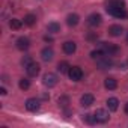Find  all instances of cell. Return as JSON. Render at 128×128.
<instances>
[{
  "label": "cell",
  "mask_w": 128,
  "mask_h": 128,
  "mask_svg": "<svg viewBox=\"0 0 128 128\" xmlns=\"http://www.w3.org/2000/svg\"><path fill=\"white\" fill-rule=\"evenodd\" d=\"M0 94H2V95H6L8 92H6V89H5V88H2V89H0Z\"/></svg>",
  "instance_id": "obj_27"
},
{
  "label": "cell",
  "mask_w": 128,
  "mask_h": 128,
  "mask_svg": "<svg viewBox=\"0 0 128 128\" xmlns=\"http://www.w3.org/2000/svg\"><path fill=\"white\" fill-rule=\"evenodd\" d=\"M35 23H36V15L27 14V15L24 17V24H26V26H33Z\"/></svg>",
  "instance_id": "obj_19"
},
{
  "label": "cell",
  "mask_w": 128,
  "mask_h": 128,
  "mask_svg": "<svg viewBox=\"0 0 128 128\" xmlns=\"http://www.w3.org/2000/svg\"><path fill=\"white\" fill-rule=\"evenodd\" d=\"M126 41H128V35H126Z\"/></svg>",
  "instance_id": "obj_29"
},
{
  "label": "cell",
  "mask_w": 128,
  "mask_h": 128,
  "mask_svg": "<svg viewBox=\"0 0 128 128\" xmlns=\"http://www.w3.org/2000/svg\"><path fill=\"white\" fill-rule=\"evenodd\" d=\"M106 104H107V107H108L110 112H116L118 107H119V100L118 98H108Z\"/></svg>",
  "instance_id": "obj_16"
},
{
  "label": "cell",
  "mask_w": 128,
  "mask_h": 128,
  "mask_svg": "<svg viewBox=\"0 0 128 128\" xmlns=\"http://www.w3.org/2000/svg\"><path fill=\"white\" fill-rule=\"evenodd\" d=\"M106 11H107L110 15L116 17V18H125V17H126L125 5H124L122 0H112V2L107 5Z\"/></svg>",
  "instance_id": "obj_1"
},
{
  "label": "cell",
  "mask_w": 128,
  "mask_h": 128,
  "mask_svg": "<svg viewBox=\"0 0 128 128\" xmlns=\"http://www.w3.org/2000/svg\"><path fill=\"white\" fill-rule=\"evenodd\" d=\"M122 32H124V29H122V26H119V24H113V26L108 27V33H110L112 36H120Z\"/></svg>",
  "instance_id": "obj_14"
},
{
  "label": "cell",
  "mask_w": 128,
  "mask_h": 128,
  "mask_svg": "<svg viewBox=\"0 0 128 128\" xmlns=\"http://www.w3.org/2000/svg\"><path fill=\"white\" fill-rule=\"evenodd\" d=\"M68 76L72 82H80L83 78V71L80 66H71L70 71H68Z\"/></svg>",
  "instance_id": "obj_4"
},
{
  "label": "cell",
  "mask_w": 128,
  "mask_h": 128,
  "mask_svg": "<svg viewBox=\"0 0 128 128\" xmlns=\"http://www.w3.org/2000/svg\"><path fill=\"white\" fill-rule=\"evenodd\" d=\"M83 120H86L88 124H95V122H96L95 116H92V114H84V116H83Z\"/></svg>",
  "instance_id": "obj_24"
},
{
  "label": "cell",
  "mask_w": 128,
  "mask_h": 128,
  "mask_svg": "<svg viewBox=\"0 0 128 128\" xmlns=\"http://www.w3.org/2000/svg\"><path fill=\"white\" fill-rule=\"evenodd\" d=\"M47 30L50 33H57V32H60V24H57V23H48Z\"/></svg>",
  "instance_id": "obj_21"
},
{
  "label": "cell",
  "mask_w": 128,
  "mask_h": 128,
  "mask_svg": "<svg viewBox=\"0 0 128 128\" xmlns=\"http://www.w3.org/2000/svg\"><path fill=\"white\" fill-rule=\"evenodd\" d=\"M68 104H70V98L68 96H60L59 98V106L60 107H68Z\"/></svg>",
  "instance_id": "obj_23"
},
{
  "label": "cell",
  "mask_w": 128,
  "mask_h": 128,
  "mask_svg": "<svg viewBox=\"0 0 128 128\" xmlns=\"http://www.w3.org/2000/svg\"><path fill=\"white\" fill-rule=\"evenodd\" d=\"M95 119H96V122H101V124H104V122H107L108 120V113L104 110V108H98L96 112H95Z\"/></svg>",
  "instance_id": "obj_9"
},
{
  "label": "cell",
  "mask_w": 128,
  "mask_h": 128,
  "mask_svg": "<svg viewBox=\"0 0 128 128\" xmlns=\"http://www.w3.org/2000/svg\"><path fill=\"white\" fill-rule=\"evenodd\" d=\"M29 47H30V39H29V38L21 36V38H18V39H17V48H18V50L26 51Z\"/></svg>",
  "instance_id": "obj_8"
},
{
  "label": "cell",
  "mask_w": 128,
  "mask_h": 128,
  "mask_svg": "<svg viewBox=\"0 0 128 128\" xmlns=\"http://www.w3.org/2000/svg\"><path fill=\"white\" fill-rule=\"evenodd\" d=\"M30 62H32V60H30V56H24V57H23V60H21V63L24 65V68H26V66L29 65Z\"/></svg>",
  "instance_id": "obj_26"
},
{
  "label": "cell",
  "mask_w": 128,
  "mask_h": 128,
  "mask_svg": "<svg viewBox=\"0 0 128 128\" xmlns=\"http://www.w3.org/2000/svg\"><path fill=\"white\" fill-rule=\"evenodd\" d=\"M70 68H71V66H70V63H68V62H60V63H59V66H57V70H59V72H60V74L68 72V71H70Z\"/></svg>",
  "instance_id": "obj_20"
},
{
  "label": "cell",
  "mask_w": 128,
  "mask_h": 128,
  "mask_svg": "<svg viewBox=\"0 0 128 128\" xmlns=\"http://www.w3.org/2000/svg\"><path fill=\"white\" fill-rule=\"evenodd\" d=\"M102 54H104V51H102V50H94V51L90 53L92 59H98V57H101Z\"/></svg>",
  "instance_id": "obj_25"
},
{
  "label": "cell",
  "mask_w": 128,
  "mask_h": 128,
  "mask_svg": "<svg viewBox=\"0 0 128 128\" xmlns=\"http://www.w3.org/2000/svg\"><path fill=\"white\" fill-rule=\"evenodd\" d=\"M104 86H106L108 90H113V89H116V88H118V80H116V78H113V77H107V78H106V82H104Z\"/></svg>",
  "instance_id": "obj_15"
},
{
  "label": "cell",
  "mask_w": 128,
  "mask_h": 128,
  "mask_svg": "<svg viewBox=\"0 0 128 128\" xmlns=\"http://www.w3.org/2000/svg\"><path fill=\"white\" fill-rule=\"evenodd\" d=\"M96 65H98V68H100V70H108V68H112V66H113V60L110 59V56L102 54L101 57H98V59H96Z\"/></svg>",
  "instance_id": "obj_2"
},
{
  "label": "cell",
  "mask_w": 128,
  "mask_h": 128,
  "mask_svg": "<svg viewBox=\"0 0 128 128\" xmlns=\"http://www.w3.org/2000/svg\"><path fill=\"white\" fill-rule=\"evenodd\" d=\"M29 88H30V82L27 78H21L20 80V89L21 90H27Z\"/></svg>",
  "instance_id": "obj_22"
},
{
  "label": "cell",
  "mask_w": 128,
  "mask_h": 128,
  "mask_svg": "<svg viewBox=\"0 0 128 128\" xmlns=\"http://www.w3.org/2000/svg\"><path fill=\"white\" fill-rule=\"evenodd\" d=\"M42 83L47 86V88H53L57 84V76L53 74V72H47L44 77H42Z\"/></svg>",
  "instance_id": "obj_5"
},
{
  "label": "cell",
  "mask_w": 128,
  "mask_h": 128,
  "mask_svg": "<svg viewBox=\"0 0 128 128\" xmlns=\"http://www.w3.org/2000/svg\"><path fill=\"white\" fill-rule=\"evenodd\" d=\"M21 26H23V21H21V20H18V18H12V20L9 21V27H11V29H14V30L21 29Z\"/></svg>",
  "instance_id": "obj_18"
},
{
  "label": "cell",
  "mask_w": 128,
  "mask_h": 128,
  "mask_svg": "<svg viewBox=\"0 0 128 128\" xmlns=\"http://www.w3.org/2000/svg\"><path fill=\"white\" fill-rule=\"evenodd\" d=\"M78 21H80V17H78L77 14H70V15L66 17V23H68V26H71V27L77 26Z\"/></svg>",
  "instance_id": "obj_17"
},
{
  "label": "cell",
  "mask_w": 128,
  "mask_h": 128,
  "mask_svg": "<svg viewBox=\"0 0 128 128\" xmlns=\"http://www.w3.org/2000/svg\"><path fill=\"white\" fill-rule=\"evenodd\" d=\"M94 101H95V98H94L92 94H84V95L80 98V104H82L83 107H90V106L94 104Z\"/></svg>",
  "instance_id": "obj_11"
},
{
  "label": "cell",
  "mask_w": 128,
  "mask_h": 128,
  "mask_svg": "<svg viewBox=\"0 0 128 128\" xmlns=\"http://www.w3.org/2000/svg\"><path fill=\"white\" fill-rule=\"evenodd\" d=\"M26 108H27L29 112H36V110L39 108V101H38L36 98H29V100L26 101Z\"/></svg>",
  "instance_id": "obj_12"
},
{
  "label": "cell",
  "mask_w": 128,
  "mask_h": 128,
  "mask_svg": "<svg viewBox=\"0 0 128 128\" xmlns=\"http://www.w3.org/2000/svg\"><path fill=\"white\" fill-rule=\"evenodd\" d=\"M53 56H54V51H53V48H50V47H45V48L41 51V57H42V60H45V62H50V60L53 59Z\"/></svg>",
  "instance_id": "obj_13"
},
{
  "label": "cell",
  "mask_w": 128,
  "mask_h": 128,
  "mask_svg": "<svg viewBox=\"0 0 128 128\" xmlns=\"http://www.w3.org/2000/svg\"><path fill=\"white\" fill-rule=\"evenodd\" d=\"M101 23H102V18H101L100 14H90V15L88 17V24H89L90 27H98Z\"/></svg>",
  "instance_id": "obj_7"
},
{
  "label": "cell",
  "mask_w": 128,
  "mask_h": 128,
  "mask_svg": "<svg viewBox=\"0 0 128 128\" xmlns=\"http://www.w3.org/2000/svg\"><path fill=\"white\" fill-rule=\"evenodd\" d=\"M26 71H27V76L29 77H36L41 71V66H39V63L36 62H30L29 65L26 66Z\"/></svg>",
  "instance_id": "obj_6"
},
{
  "label": "cell",
  "mask_w": 128,
  "mask_h": 128,
  "mask_svg": "<svg viewBox=\"0 0 128 128\" xmlns=\"http://www.w3.org/2000/svg\"><path fill=\"white\" fill-rule=\"evenodd\" d=\"M125 113H126V114H128V102H126V104H125Z\"/></svg>",
  "instance_id": "obj_28"
},
{
  "label": "cell",
  "mask_w": 128,
  "mask_h": 128,
  "mask_svg": "<svg viewBox=\"0 0 128 128\" xmlns=\"http://www.w3.org/2000/svg\"><path fill=\"white\" fill-rule=\"evenodd\" d=\"M101 50L107 56H116L119 53V47L114 44H110V42H101Z\"/></svg>",
  "instance_id": "obj_3"
},
{
  "label": "cell",
  "mask_w": 128,
  "mask_h": 128,
  "mask_svg": "<svg viewBox=\"0 0 128 128\" xmlns=\"http://www.w3.org/2000/svg\"><path fill=\"white\" fill-rule=\"evenodd\" d=\"M62 48H63V51H65L66 54H72V53H76L77 45H76V42H74V41H66V42H63Z\"/></svg>",
  "instance_id": "obj_10"
}]
</instances>
